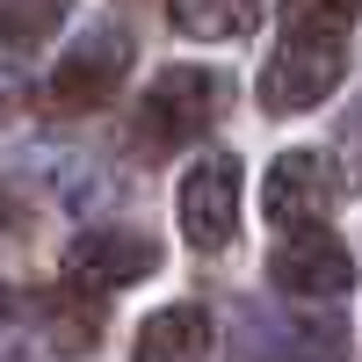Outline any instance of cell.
I'll use <instances>...</instances> for the list:
<instances>
[{"label": "cell", "instance_id": "10", "mask_svg": "<svg viewBox=\"0 0 362 362\" xmlns=\"http://www.w3.org/2000/svg\"><path fill=\"white\" fill-rule=\"evenodd\" d=\"M167 15H174L181 37L239 44V37H254V22L268 15V0H167Z\"/></svg>", "mask_w": 362, "mask_h": 362}, {"label": "cell", "instance_id": "3", "mask_svg": "<svg viewBox=\"0 0 362 362\" xmlns=\"http://www.w3.org/2000/svg\"><path fill=\"white\" fill-rule=\"evenodd\" d=\"M348 73V44H305V37H283L276 58L261 66V109L268 116H305L341 87Z\"/></svg>", "mask_w": 362, "mask_h": 362}, {"label": "cell", "instance_id": "9", "mask_svg": "<svg viewBox=\"0 0 362 362\" xmlns=\"http://www.w3.org/2000/svg\"><path fill=\"white\" fill-rule=\"evenodd\" d=\"M210 355V312L196 305H167L138 326V355L131 362H203Z\"/></svg>", "mask_w": 362, "mask_h": 362}, {"label": "cell", "instance_id": "13", "mask_svg": "<svg viewBox=\"0 0 362 362\" xmlns=\"http://www.w3.org/2000/svg\"><path fill=\"white\" fill-rule=\"evenodd\" d=\"M73 0H0V51H37L66 29Z\"/></svg>", "mask_w": 362, "mask_h": 362}, {"label": "cell", "instance_id": "1", "mask_svg": "<svg viewBox=\"0 0 362 362\" xmlns=\"http://www.w3.org/2000/svg\"><path fill=\"white\" fill-rule=\"evenodd\" d=\"M218 109H225V80H218V73H203V66H167L153 87H145V102L131 109L124 145H131L138 160H167V153L196 145L210 124H218Z\"/></svg>", "mask_w": 362, "mask_h": 362}, {"label": "cell", "instance_id": "5", "mask_svg": "<svg viewBox=\"0 0 362 362\" xmlns=\"http://www.w3.org/2000/svg\"><path fill=\"white\" fill-rule=\"evenodd\" d=\"M268 283H276L283 297H305V305H319V297H341L355 283V261L334 232H290L276 239V254H268Z\"/></svg>", "mask_w": 362, "mask_h": 362}, {"label": "cell", "instance_id": "15", "mask_svg": "<svg viewBox=\"0 0 362 362\" xmlns=\"http://www.w3.org/2000/svg\"><path fill=\"white\" fill-rule=\"evenodd\" d=\"M8 362H29V355H8Z\"/></svg>", "mask_w": 362, "mask_h": 362}, {"label": "cell", "instance_id": "11", "mask_svg": "<svg viewBox=\"0 0 362 362\" xmlns=\"http://www.w3.org/2000/svg\"><path fill=\"white\" fill-rule=\"evenodd\" d=\"M44 341H51V355H87L102 341V297H87V290H51L44 297Z\"/></svg>", "mask_w": 362, "mask_h": 362}, {"label": "cell", "instance_id": "14", "mask_svg": "<svg viewBox=\"0 0 362 362\" xmlns=\"http://www.w3.org/2000/svg\"><path fill=\"white\" fill-rule=\"evenodd\" d=\"M29 102V87H22V73H8V66H0V124H8V116Z\"/></svg>", "mask_w": 362, "mask_h": 362}, {"label": "cell", "instance_id": "8", "mask_svg": "<svg viewBox=\"0 0 362 362\" xmlns=\"http://www.w3.org/2000/svg\"><path fill=\"white\" fill-rule=\"evenodd\" d=\"M232 348L247 362H341V326L319 319H268L261 305H239Z\"/></svg>", "mask_w": 362, "mask_h": 362}, {"label": "cell", "instance_id": "7", "mask_svg": "<svg viewBox=\"0 0 362 362\" xmlns=\"http://www.w3.org/2000/svg\"><path fill=\"white\" fill-rule=\"evenodd\" d=\"M334 167H326L319 153H276V167H268V225H276L283 239L290 232H319V218L334 210Z\"/></svg>", "mask_w": 362, "mask_h": 362}, {"label": "cell", "instance_id": "4", "mask_svg": "<svg viewBox=\"0 0 362 362\" xmlns=\"http://www.w3.org/2000/svg\"><path fill=\"white\" fill-rule=\"evenodd\" d=\"M66 276L73 290H131L145 276H160V247L145 232H124V225H102V232H80L66 247Z\"/></svg>", "mask_w": 362, "mask_h": 362}, {"label": "cell", "instance_id": "6", "mask_svg": "<svg viewBox=\"0 0 362 362\" xmlns=\"http://www.w3.org/2000/svg\"><path fill=\"white\" fill-rule=\"evenodd\" d=\"M181 232L203 254L232 247V232H239V160L232 153H210L203 167H189V181H181Z\"/></svg>", "mask_w": 362, "mask_h": 362}, {"label": "cell", "instance_id": "12", "mask_svg": "<svg viewBox=\"0 0 362 362\" xmlns=\"http://www.w3.org/2000/svg\"><path fill=\"white\" fill-rule=\"evenodd\" d=\"M355 15H362V0H283L276 8L283 37H305V44H348Z\"/></svg>", "mask_w": 362, "mask_h": 362}, {"label": "cell", "instance_id": "2", "mask_svg": "<svg viewBox=\"0 0 362 362\" xmlns=\"http://www.w3.org/2000/svg\"><path fill=\"white\" fill-rule=\"evenodd\" d=\"M124 73H131V37H124V29H87V37L66 44V58L51 66L44 109H51V116H87V109L116 102Z\"/></svg>", "mask_w": 362, "mask_h": 362}]
</instances>
